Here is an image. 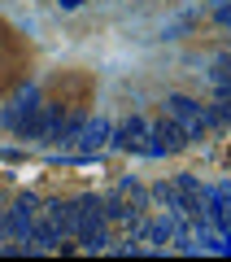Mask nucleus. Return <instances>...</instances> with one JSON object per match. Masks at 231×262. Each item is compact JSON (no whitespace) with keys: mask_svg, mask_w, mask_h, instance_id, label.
<instances>
[{"mask_svg":"<svg viewBox=\"0 0 231 262\" xmlns=\"http://www.w3.org/2000/svg\"><path fill=\"white\" fill-rule=\"evenodd\" d=\"M210 83L218 88V96L222 101H231V57L222 53L218 61H214V70H210Z\"/></svg>","mask_w":231,"mask_h":262,"instance_id":"11","label":"nucleus"},{"mask_svg":"<svg viewBox=\"0 0 231 262\" xmlns=\"http://www.w3.org/2000/svg\"><path fill=\"white\" fill-rule=\"evenodd\" d=\"M48 110H53V105H44L39 88H22V96H18L5 114H0V122H5L9 131H18V136H27V140H44Z\"/></svg>","mask_w":231,"mask_h":262,"instance_id":"2","label":"nucleus"},{"mask_svg":"<svg viewBox=\"0 0 231 262\" xmlns=\"http://www.w3.org/2000/svg\"><path fill=\"white\" fill-rule=\"evenodd\" d=\"M109 136H113V127L105 118H79V127L70 131V149H83V153H92V149H101V144H109Z\"/></svg>","mask_w":231,"mask_h":262,"instance_id":"9","label":"nucleus"},{"mask_svg":"<svg viewBox=\"0 0 231 262\" xmlns=\"http://www.w3.org/2000/svg\"><path fill=\"white\" fill-rule=\"evenodd\" d=\"M214 18H218L222 27L231 31V0H214Z\"/></svg>","mask_w":231,"mask_h":262,"instance_id":"13","label":"nucleus"},{"mask_svg":"<svg viewBox=\"0 0 231 262\" xmlns=\"http://www.w3.org/2000/svg\"><path fill=\"white\" fill-rule=\"evenodd\" d=\"M65 214V232L70 241H79V249L96 253L109 245V210H105V196H74V201H61Z\"/></svg>","mask_w":231,"mask_h":262,"instance_id":"1","label":"nucleus"},{"mask_svg":"<svg viewBox=\"0 0 231 262\" xmlns=\"http://www.w3.org/2000/svg\"><path fill=\"white\" fill-rule=\"evenodd\" d=\"M79 5H83V0H61V9H79Z\"/></svg>","mask_w":231,"mask_h":262,"instance_id":"14","label":"nucleus"},{"mask_svg":"<svg viewBox=\"0 0 231 262\" xmlns=\"http://www.w3.org/2000/svg\"><path fill=\"white\" fill-rule=\"evenodd\" d=\"M153 136H157V144H161V153H183L188 144H192V136H188L183 127H179L175 118H161V122H153Z\"/></svg>","mask_w":231,"mask_h":262,"instance_id":"10","label":"nucleus"},{"mask_svg":"<svg viewBox=\"0 0 231 262\" xmlns=\"http://www.w3.org/2000/svg\"><path fill=\"white\" fill-rule=\"evenodd\" d=\"M205 122H210V131L231 127V101H214V105H205Z\"/></svg>","mask_w":231,"mask_h":262,"instance_id":"12","label":"nucleus"},{"mask_svg":"<svg viewBox=\"0 0 231 262\" xmlns=\"http://www.w3.org/2000/svg\"><path fill=\"white\" fill-rule=\"evenodd\" d=\"M61 241H70L61 201H44V206H39V219H35V232H31V241H27V249H57Z\"/></svg>","mask_w":231,"mask_h":262,"instance_id":"6","label":"nucleus"},{"mask_svg":"<svg viewBox=\"0 0 231 262\" xmlns=\"http://www.w3.org/2000/svg\"><path fill=\"white\" fill-rule=\"evenodd\" d=\"M166 118H175L192 140H201L205 131H210V122H205V105L192 101V96H170V101H166Z\"/></svg>","mask_w":231,"mask_h":262,"instance_id":"8","label":"nucleus"},{"mask_svg":"<svg viewBox=\"0 0 231 262\" xmlns=\"http://www.w3.org/2000/svg\"><path fill=\"white\" fill-rule=\"evenodd\" d=\"M39 196H13L9 206H5V241H18V245H27L31 241V232H35V219H39ZM31 253V249H27Z\"/></svg>","mask_w":231,"mask_h":262,"instance_id":"5","label":"nucleus"},{"mask_svg":"<svg viewBox=\"0 0 231 262\" xmlns=\"http://www.w3.org/2000/svg\"><path fill=\"white\" fill-rule=\"evenodd\" d=\"M227 57H231V44H227Z\"/></svg>","mask_w":231,"mask_h":262,"instance_id":"15","label":"nucleus"},{"mask_svg":"<svg viewBox=\"0 0 231 262\" xmlns=\"http://www.w3.org/2000/svg\"><path fill=\"white\" fill-rule=\"evenodd\" d=\"M109 140L118 144L122 153H135V158H166V153H161V144H157V136H153V122L140 118V114L122 118L118 131H113Z\"/></svg>","mask_w":231,"mask_h":262,"instance_id":"3","label":"nucleus"},{"mask_svg":"<svg viewBox=\"0 0 231 262\" xmlns=\"http://www.w3.org/2000/svg\"><path fill=\"white\" fill-rule=\"evenodd\" d=\"M201 196H205V188L196 179H188V175H179V179H170V184L157 188V201H166L170 214L196 219V223H201Z\"/></svg>","mask_w":231,"mask_h":262,"instance_id":"4","label":"nucleus"},{"mask_svg":"<svg viewBox=\"0 0 231 262\" xmlns=\"http://www.w3.org/2000/svg\"><path fill=\"white\" fill-rule=\"evenodd\" d=\"M201 219L214 232L231 236V184H210L201 196Z\"/></svg>","mask_w":231,"mask_h":262,"instance_id":"7","label":"nucleus"}]
</instances>
